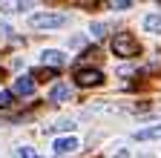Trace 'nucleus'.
<instances>
[{"label": "nucleus", "mask_w": 161, "mask_h": 158, "mask_svg": "<svg viewBox=\"0 0 161 158\" xmlns=\"http://www.w3.org/2000/svg\"><path fill=\"white\" fill-rule=\"evenodd\" d=\"M12 92H14V95H20V98L32 95V92H35V78H32V75H20L17 81L12 84Z\"/></svg>", "instance_id": "20e7f679"}, {"label": "nucleus", "mask_w": 161, "mask_h": 158, "mask_svg": "<svg viewBox=\"0 0 161 158\" xmlns=\"http://www.w3.org/2000/svg\"><path fill=\"white\" fill-rule=\"evenodd\" d=\"M155 138H161V127H150V129L135 132V141H155Z\"/></svg>", "instance_id": "6e6552de"}, {"label": "nucleus", "mask_w": 161, "mask_h": 158, "mask_svg": "<svg viewBox=\"0 0 161 158\" xmlns=\"http://www.w3.org/2000/svg\"><path fill=\"white\" fill-rule=\"evenodd\" d=\"M132 3H130V0H112V3H109V9H130Z\"/></svg>", "instance_id": "4468645a"}, {"label": "nucleus", "mask_w": 161, "mask_h": 158, "mask_svg": "<svg viewBox=\"0 0 161 158\" xmlns=\"http://www.w3.org/2000/svg\"><path fill=\"white\" fill-rule=\"evenodd\" d=\"M75 81H78V86H98L101 81H104V72L101 69H78Z\"/></svg>", "instance_id": "7ed1b4c3"}, {"label": "nucleus", "mask_w": 161, "mask_h": 158, "mask_svg": "<svg viewBox=\"0 0 161 158\" xmlns=\"http://www.w3.org/2000/svg\"><path fill=\"white\" fill-rule=\"evenodd\" d=\"M66 23V14L60 12H35L32 14V26L35 29H58Z\"/></svg>", "instance_id": "f03ea898"}, {"label": "nucleus", "mask_w": 161, "mask_h": 158, "mask_svg": "<svg viewBox=\"0 0 161 158\" xmlns=\"http://www.w3.org/2000/svg\"><path fill=\"white\" fill-rule=\"evenodd\" d=\"M112 52H115V57H135L141 52V46L130 32H118V35H112Z\"/></svg>", "instance_id": "f257e3e1"}, {"label": "nucleus", "mask_w": 161, "mask_h": 158, "mask_svg": "<svg viewBox=\"0 0 161 158\" xmlns=\"http://www.w3.org/2000/svg\"><path fill=\"white\" fill-rule=\"evenodd\" d=\"M104 32H107L104 23H92V37H104Z\"/></svg>", "instance_id": "ddd939ff"}, {"label": "nucleus", "mask_w": 161, "mask_h": 158, "mask_svg": "<svg viewBox=\"0 0 161 158\" xmlns=\"http://www.w3.org/2000/svg\"><path fill=\"white\" fill-rule=\"evenodd\" d=\"M72 127H75L72 121H60V124H58V127H52V129H64V132H69Z\"/></svg>", "instance_id": "2eb2a0df"}, {"label": "nucleus", "mask_w": 161, "mask_h": 158, "mask_svg": "<svg viewBox=\"0 0 161 158\" xmlns=\"http://www.w3.org/2000/svg\"><path fill=\"white\" fill-rule=\"evenodd\" d=\"M115 158H130V152H118V155H115Z\"/></svg>", "instance_id": "dca6fc26"}, {"label": "nucleus", "mask_w": 161, "mask_h": 158, "mask_svg": "<svg viewBox=\"0 0 161 158\" xmlns=\"http://www.w3.org/2000/svg\"><path fill=\"white\" fill-rule=\"evenodd\" d=\"M144 29L153 35H161V14H147L144 17Z\"/></svg>", "instance_id": "1a4fd4ad"}, {"label": "nucleus", "mask_w": 161, "mask_h": 158, "mask_svg": "<svg viewBox=\"0 0 161 158\" xmlns=\"http://www.w3.org/2000/svg\"><path fill=\"white\" fill-rule=\"evenodd\" d=\"M17 158H40L32 147H17Z\"/></svg>", "instance_id": "9d476101"}, {"label": "nucleus", "mask_w": 161, "mask_h": 158, "mask_svg": "<svg viewBox=\"0 0 161 158\" xmlns=\"http://www.w3.org/2000/svg\"><path fill=\"white\" fill-rule=\"evenodd\" d=\"M52 150H55L58 155H66V152L72 155V152L78 150V138H75V135H66V138H58V141L52 144Z\"/></svg>", "instance_id": "39448f33"}, {"label": "nucleus", "mask_w": 161, "mask_h": 158, "mask_svg": "<svg viewBox=\"0 0 161 158\" xmlns=\"http://www.w3.org/2000/svg\"><path fill=\"white\" fill-rule=\"evenodd\" d=\"M9 106H12V92L0 89V109H9Z\"/></svg>", "instance_id": "9b49d317"}, {"label": "nucleus", "mask_w": 161, "mask_h": 158, "mask_svg": "<svg viewBox=\"0 0 161 158\" xmlns=\"http://www.w3.org/2000/svg\"><path fill=\"white\" fill-rule=\"evenodd\" d=\"M49 98H52L55 104H60V101H69V98H72V89H69V84H58V86H52Z\"/></svg>", "instance_id": "0eeeda50"}, {"label": "nucleus", "mask_w": 161, "mask_h": 158, "mask_svg": "<svg viewBox=\"0 0 161 158\" xmlns=\"http://www.w3.org/2000/svg\"><path fill=\"white\" fill-rule=\"evenodd\" d=\"M32 78H55V69H46V66H40L32 72Z\"/></svg>", "instance_id": "f8f14e48"}, {"label": "nucleus", "mask_w": 161, "mask_h": 158, "mask_svg": "<svg viewBox=\"0 0 161 158\" xmlns=\"http://www.w3.org/2000/svg\"><path fill=\"white\" fill-rule=\"evenodd\" d=\"M40 57H43V66H46V69H58V66H64V63H66L64 52H58V49H46Z\"/></svg>", "instance_id": "423d86ee"}]
</instances>
